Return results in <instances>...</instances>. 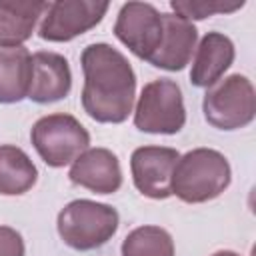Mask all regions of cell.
Listing matches in <instances>:
<instances>
[{
    "label": "cell",
    "mask_w": 256,
    "mask_h": 256,
    "mask_svg": "<svg viewBox=\"0 0 256 256\" xmlns=\"http://www.w3.org/2000/svg\"><path fill=\"white\" fill-rule=\"evenodd\" d=\"M48 2L38 0H0V46H24L44 16Z\"/></svg>",
    "instance_id": "cell-14"
},
{
    "label": "cell",
    "mask_w": 256,
    "mask_h": 256,
    "mask_svg": "<svg viewBox=\"0 0 256 256\" xmlns=\"http://www.w3.org/2000/svg\"><path fill=\"white\" fill-rule=\"evenodd\" d=\"M114 34L134 56L148 62L162 42V12L148 2H126L118 10Z\"/></svg>",
    "instance_id": "cell-8"
},
{
    "label": "cell",
    "mask_w": 256,
    "mask_h": 256,
    "mask_svg": "<svg viewBox=\"0 0 256 256\" xmlns=\"http://www.w3.org/2000/svg\"><path fill=\"white\" fill-rule=\"evenodd\" d=\"M122 256H174V240L160 226H138L126 234L120 248Z\"/></svg>",
    "instance_id": "cell-17"
},
{
    "label": "cell",
    "mask_w": 256,
    "mask_h": 256,
    "mask_svg": "<svg viewBox=\"0 0 256 256\" xmlns=\"http://www.w3.org/2000/svg\"><path fill=\"white\" fill-rule=\"evenodd\" d=\"M80 64L84 112L100 124L124 122L136 98V74L128 58L114 46L96 42L82 50Z\"/></svg>",
    "instance_id": "cell-1"
},
{
    "label": "cell",
    "mask_w": 256,
    "mask_h": 256,
    "mask_svg": "<svg viewBox=\"0 0 256 256\" xmlns=\"http://www.w3.org/2000/svg\"><path fill=\"white\" fill-rule=\"evenodd\" d=\"M120 216L114 206L94 200H72L56 218V228L66 246L86 252L104 246L118 230Z\"/></svg>",
    "instance_id": "cell-3"
},
{
    "label": "cell",
    "mask_w": 256,
    "mask_h": 256,
    "mask_svg": "<svg viewBox=\"0 0 256 256\" xmlns=\"http://www.w3.org/2000/svg\"><path fill=\"white\" fill-rule=\"evenodd\" d=\"M68 178L90 192L114 194L122 186L120 160L108 148H88L72 162Z\"/></svg>",
    "instance_id": "cell-10"
},
{
    "label": "cell",
    "mask_w": 256,
    "mask_h": 256,
    "mask_svg": "<svg viewBox=\"0 0 256 256\" xmlns=\"http://www.w3.org/2000/svg\"><path fill=\"white\" fill-rule=\"evenodd\" d=\"M108 2L96 0H56L46 4L38 36L48 42H70L86 34L108 12Z\"/></svg>",
    "instance_id": "cell-7"
},
{
    "label": "cell",
    "mask_w": 256,
    "mask_h": 256,
    "mask_svg": "<svg viewBox=\"0 0 256 256\" xmlns=\"http://www.w3.org/2000/svg\"><path fill=\"white\" fill-rule=\"evenodd\" d=\"M162 22H164L162 42L148 62L168 72H180L192 60L198 42V30L192 22H188L178 14L162 12Z\"/></svg>",
    "instance_id": "cell-12"
},
{
    "label": "cell",
    "mask_w": 256,
    "mask_h": 256,
    "mask_svg": "<svg viewBox=\"0 0 256 256\" xmlns=\"http://www.w3.org/2000/svg\"><path fill=\"white\" fill-rule=\"evenodd\" d=\"M30 140L38 156L50 168L72 164L90 146V134L72 114L56 112L42 116L30 130Z\"/></svg>",
    "instance_id": "cell-4"
},
{
    "label": "cell",
    "mask_w": 256,
    "mask_h": 256,
    "mask_svg": "<svg viewBox=\"0 0 256 256\" xmlns=\"http://www.w3.org/2000/svg\"><path fill=\"white\" fill-rule=\"evenodd\" d=\"M32 78V54L24 46H0V104H16L28 98Z\"/></svg>",
    "instance_id": "cell-15"
},
{
    "label": "cell",
    "mask_w": 256,
    "mask_h": 256,
    "mask_svg": "<svg viewBox=\"0 0 256 256\" xmlns=\"http://www.w3.org/2000/svg\"><path fill=\"white\" fill-rule=\"evenodd\" d=\"M202 112L208 124L218 130H238L248 126L256 116V92L250 78L230 74L206 88Z\"/></svg>",
    "instance_id": "cell-5"
},
{
    "label": "cell",
    "mask_w": 256,
    "mask_h": 256,
    "mask_svg": "<svg viewBox=\"0 0 256 256\" xmlns=\"http://www.w3.org/2000/svg\"><path fill=\"white\" fill-rule=\"evenodd\" d=\"M180 152L170 146H140L130 156V172L136 190L152 200L172 196L170 180Z\"/></svg>",
    "instance_id": "cell-9"
},
{
    "label": "cell",
    "mask_w": 256,
    "mask_h": 256,
    "mask_svg": "<svg viewBox=\"0 0 256 256\" xmlns=\"http://www.w3.org/2000/svg\"><path fill=\"white\" fill-rule=\"evenodd\" d=\"M186 124L180 86L170 78L148 82L134 108V126L146 134H176Z\"/></svg>",
    "instance_id": "cell-6"
},
{
    "label": "cell",
    "mask_w": 256,
    "mask_h": 256,
    "mask_svg": "<svg viewBox=\"0 0 256 256\" xmlns=\"http://www.w3.org/2000/svg\"><path fill=\"white\" fill-rule=\"evenodd\" d=\"M72 90V70L58 52L40 50L32 54V78L28 98L36 104H50L66 98Z\"/></svg>",
    "instance_id": "cell-11"
},
{
    "label": "cell",
    "mask_w": 256,
    "mask_h": 256,
    "mask_svg": "<svg viewBox=\"0 0 256 256\" xmlns=\"http://www.w3.org/2000/svg\"><path fill=\"white\" fill-rule=\"evenodd\" d=\"M232 180L228 158L214 148H194L182 154L172 170L170 190L186 204L218 198Z\"/></svg>",
    "instance_id": "cell-2"
},
{
    "label": "cell",
    "mask_w": 256,
    "mask_h": 256,
    "mask_svg": "<svg viewBox=\"0 0 256 256\" xmlns=\"http://www.w3.org/2000/svg\"><path fill=\"white\" fill-rule=\"evenodd\" d=\"M22 234L10 226H0V256H24Z\"/></svg>",
    "instance_id": "cell-19"
},
{
    "label": "cell",
    "mask_w": 256,
    "mask_h": 256,
    "mask_svg": "<svg viewBox=\"0 0 256 256\" xmlns=\"http://www.w3.org/2000/svg\"><path fill=\"white\" fill-rule=\"evenodd\" d=\"M38 180V168L30 156L12 144L0 146V194L20 196L26 194Z\"/></svg>",
    "instance_id": "cell-16"
},
{
    "label": "cell",
    "mask_w": 256,
    "mask_h": 256,
    "mask_svg": "<svg viewBox=\"0 0 256 256\" xmlns=\"http://www.w3.org/2000/svg\"><path fill=\"white\" fill-rule=\"evenodd\" d=\"M212 256H240V254L234 252V250H218V252H214Z\"/></svg>",
    "instance_id": "cell-20"
},
{
    "label": "cell",
    "mask_w": 256,
    "mask_h": 256,
    "mask_svg": "<svg viewBox=\"0 0 256 256\" xmlns=\"http://www.w3.org/2000/svg\"><path fill=\"white\" fill-rule=\"evenodd\" d=\"M244 6V0L240 2H224V0H172L170 2V8L186 18L188 22L192 20H204L208 16H214V14H230V12H236Z\"/></svg>",
    "instance_id": "cell-18"
},
{
    "label": "cell",
    "mask_w": 256,
    "mask_h": 256,
    "mask_svg": "<svg viewBox=\"0 0 256 256\" xmlns=\"http://www.w3.org/2000/svg\"><path fill=\"white\" fill-rule=\"evenodd\" d=\"M236 56L234 42L222 32H206L196 46L190 70V82L196 88L214 86L232 66Z\"/></svg>",
    "instance_id": "cell-13"
}]
</instances>
